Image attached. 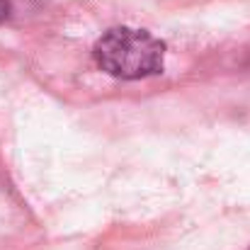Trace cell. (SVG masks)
<instances>
[{
  "instance_id": "2",
  "label": "cell",
  "mask_w": 250,
  "mask_h": 250,
  "mask_svg": "<svg viewBox=\"0 0 250 250\" xmlns=\"http://www.w3.org/2000/svg\"><path fill=\"white\" fill-rule=\"evenodd\" d=\"M7 15H10V0H0V24L7 20Z\"/></svg>"
},
{
  "instance_id": "1",
  "label": "cell",
  "mask_w": 250,
  "mask_h": 250,
  "mask_svg": "<svg viewBox=\"0 0 250 250\" xmlns=\"http://www.w3.org/2000/svg\"><path fill=\"white\" fill-rule=\"evenodd\" d=\"M100 71L119 81H141L163 71L166 44L146 29L112 27L92 46Z\"/></svg>"
}]
</instances>
